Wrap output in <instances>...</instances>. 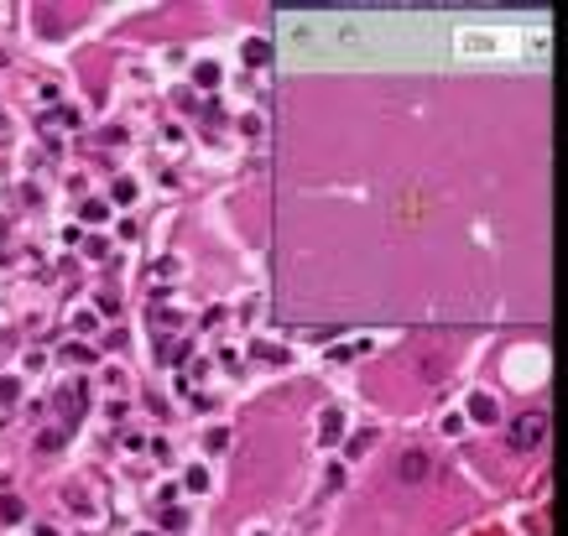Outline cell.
<instances>
[{"label": "cell", "mask_w": 568, "mask_h": 536, "mask_svg": "<svg viewBox=\"0 0 568 536\" xmlns=\"http://www.w3.org/2000/svg\"><path fill=\"white\" fill-rule=\"evenodd\" d=\"M542 437H547V417L542 411H527V417L511 422V448H516V453H532Z\"/></svg>", "instance_id": "cell-1"}, {"label": "cell", "mask_w": 568, "mask_h": 536, "mask_svg": "<svg viewBox=\"0 0 568 536\" xmlns=\"http://www.w3.org/2000/svg\"><path fill=\"white\" fill-rule=\"evenodd\" d=\"M433 474V458L427 453H402V479L407 484H417V479H427Z\"/></svg>", "instance_id": "cell-2"}, {"label": "cell", "mask_w": 568, "mask_h": 536, "mask_svg": "<svg viewBox=\"0 0 568 536\" xmlns=\"http://www.w3.org/2000/svg\"><path fill=\"white\" fill-rule=\"evenodd\" d=\"M469 411H474L480 422H490V417H496V401H490V396H474V401H469Z\"/></svg>", "instance_id": "cell-3"}, {"label": "cell", "mask_w": 568, "mask_h": 536, "mask_svg": "<svg viewBox=\"0 0 568 536\" xmlns=\"http://www.w3.org/2000/svg\"><path fill=\"white\" fill-rule=\"evenodd\" d=\"M58 406H63V417H79L83 396H79V391H63V401H58Z\"/></svg>", "instance_id": "cell-4"}, {"label": "cell", "mask_w": 568, "mask_h": 536, "mask_svg": "<svg viewBox=\"0 0 568 536\" xmlns=\"http://www.w3.org/2000/svg\"><path fill=\"white\" fill-rule=\"evenodd\" d=\"M0 515H6V521H21L26 505H21V500H0Z\"/></svg>", "instance_id": "cell-5"}]
</instances>
